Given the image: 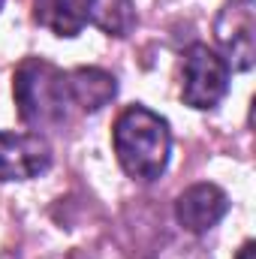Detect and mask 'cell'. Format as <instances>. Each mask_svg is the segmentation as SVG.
I'll list each match as a JSON object with an SVG mask.
<instances>
[{"mask_svg":"<svg viewBox=\"0 0 256 259\" xmlns=\"http://www.w3.org/2000/svg\"><path fill=\"white\" fill-rule=\"evenodd\" d=\"M115 154L130 178L154 181L166 172L172 154V133L166 118L145 106H130L115 121Z\"/></svg>","mask_w":256,"mask_h":259,"instance_id":"2","label":"cell"},{"mask_svg":"<svg viewBox=\"0 0 256 259\" xmlns=\"http://www.w3.org/2000/svg\"><path fill=\"white\" fill-rule=\"evenodd\" d=\"M97 0H33V18L58 36H78L94 18Z\"/></svg>","mask_w":256,"mask_h":259,"instance_id":"7","label":"cell"},{"mask_svg":"<svg viewBox=\"0 0 256 259\" xmlns=\"http://www.w3.org/2000/svg\"><path fill=\"white\" fill-rule=\"evenodd\" d=\"M229 91V64L208 46H193L184 55V88L181 97L193 109H214Z\"/></svg>","mask_w":256,"mask_h":259,"instance_id":"3","label":"cell"},{"mask_svg":"<svg viewBox=\"0 0 256 259\" xmlns=\"http://www.w3.org/2000/svg\"><path fill=\"white\" fill-rule=\"evenodd\" d=\"M52 166V148L39 133L0 130V181H27Z\"/></svg>","mask_w":256,"mask_h":259,"instance_id":"5","label":"cell"},{"mask_svg":"<svg viewBox=\"0 0 256 259\" xmlns=\"http://www.w3.org/2000/svg\"><path fill=\"white\" fill-rule=\"evenodd\" d=\"M229 211V196L217 184H193L175 202V217L187 232H208Z\"/></svg>","mask_w":256,"mask_h":259,"instance_id":"6","label":"cell"},{"mask_svg":"<svg viewBox=\"0 0 256 259\" xmlns=\"http://www.w3.org/2000/svg\"><path fill=\"white\" fill-rule=\"evenodd\" d=\"M0 6H3V0H0Z\"/></svg>","mask_w":256,"mask_h":259,"instance_id":"10","label":"cell"},{"mask_svg":"<svg viewBox=\"0 0 256 259\" xmlns=\"http://www.w3.org/2000/svg\"><path fill=\"white\" fill-rule=\"evenodd\" d=\"M18 115L33 130H58L69 121V115L78 109L72 97L69 72L58 69L42 58H27L15 69L12 81Z\"/></svg>","mask_w":256,"mask_h":259,"instance_id":"1","label":"cell"},{"mask_svg":"<svg viewBox=\"0 0 256 259\" xmlns=\"http://www.w3.org/2000/svg\"><path fill=\"white\" fill-rule=\"evenodd\" d=\"M69 81H72V97H75L78 112H100L118 94L115 75L106 72V69H97V66L69 69Z\"/></svg>","mask_w":256,"mask_h":259,"instance_id":"8","label":"cell"},{"mask_svg":"<svg viewBox=\"0 0 256 259\" xmlns=\"http://www.w3.org/2000/svg\"><path fill=\"white\" fill-rule=\"evenodd\" d=\"M253 253H256V247H253V241H247L241 250H238V256L235 259H253Z\"/></svg>","mask_w":256,"mask_h":259,"instance_id":"9","label":"cell"},{"mask_svg":"<svg viewBox=\"0 0 256 259\" xmlns=\"http://www.w3.org/2000/svg\"><path fill=\"white\" fill-rule=\"evenodd\" d=\"M214 36L223 49V61L229 69L247 72L256 61V3L253 0H229L217 21H214Z\"/></svg>","mask_w":256,"mask_h":259,"instance_id":"4","label":"cell"}]
</instances>
